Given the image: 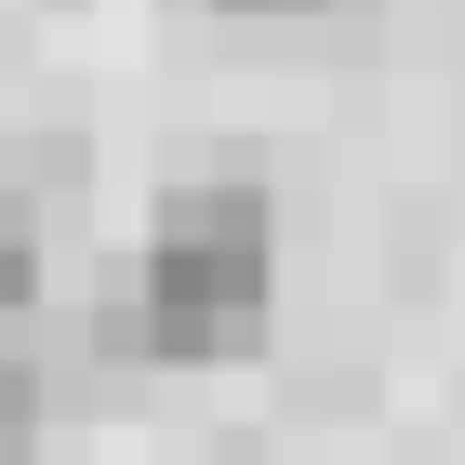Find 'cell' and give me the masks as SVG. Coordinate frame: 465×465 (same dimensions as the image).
Masks as SVG:
<instances>
[{"mask_svg":"<svg viewBox=\"0 0 465 465\" xmlns=\"http://www.w3.org/2000/svg\"><path fill=\"white\" fill-rule=\"evenodd\" d=\"M226 14H320V0H226Z\"/></svg>","mask_w":465,"mask_h":465,"instance_id":"cell-4","label":"cell"},{"mask_svg":"<svg viewBox=\"0 0 465 465\" xmlns=\"http://www.w3.org/2000/svg\"><path fill=\"white\" fill-rule=\"evenodd\" d=\"M40 426H54V386L27 346H0V465H40Z\"/></svg>","mask_w":465,"mask_h":465,"instance_id":"cell-2","label":"cell"},{"mask_svg":"<svg viewBox=\"0 0 465 465\" xmlns=\"http://www.w3.org/2000/svg\"><path fill=\"white\" fill-rule=\"evenodd\" d=\"M14 320H40V240L27 226H0V332Z\"/></svg>","mask_w":465,"mask_h":465,"instance_id":"cell-3","label":"cell"},{"mask_svg":"<svg viewBox=\"0 0 465 465\" xmlns=\"http://www.w3.org/2000/svg\"><path fill=\"white\" fill-rule=\"evenodd\" d=\"M266 186L252 173H186L160 186L146 213V252L94 292V346L134 359V372H200V359H240L266 332Z\"/></svg>","mask_w":465,"mask_h":465,"instance_id":"cell-1","label":"cell"}]
</instances>
